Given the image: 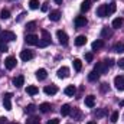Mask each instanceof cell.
Instances as JSON below:
<instances>
[{
    "label": "cell",
    "instance_id": "8d00e7d4",
    "mask_svg": "<svg viewBox=\"0 0 124 124\" xmlns=\"http://www.w3.org/2000/svg\"><path fill=\"white\" fill-rule=\"evenodd\" d=\"M110 121H111V123H117V121H118V113H117V111H114V113L111 114Z\"/></svg>",
    "mask_w": 124,
    "mask_h": 124
},
{
    "label": "cell",
    "instance_id": "74e56055",
    "mask_svg": "<svg viewBox=\"0 0 124 124\" xmlns=\"http://www.w3.org/2000/svg\"><path fill=\"white\" fill-rule=\"evenodd\" d=\"M26 124H40V121H39L38 117H31V118L26 121Z\"/></svg>",
    "mask_w": 124,
    "mask_h": 124
},
{
    "label": "cell",
    "instance_id": "ee69618b",
    "mask_svg": "<svg viewBox=\"0 0 124 124\" xmlns=\"http://www.w3.org/2000/svg\"><path fill=\"white\" fill-rule=\"evenodd\" d=\"M107 90H108V85H107V84H101V91H102V93H105Z\"/></svg>",
    "mask_w": 124,
    "mask_h": 124
},
{
    "label": "cell",
    "instance_id": "7402d4cb",
    "mask_svg": "<svg viewBox=\"0 0 124 124\" xmlns=\"http://www.w3.org/2000/svg\"><path fill=\"white\" fill-rule=\"evenodd\" d=\"M69 114L72 116V118H74V120H81V117H82V114H81V111H79L78 108H74Z\"/></svg>",
    "mask_w": 124,
    "mask_h": 124
},
{
    "label": "cell",
    "instance_id": "681fc988",
    "mask_svg": "<svg viewBox=\"0 0 124 124\" xmlns=\"http://www.w3.org/2000/svg\"><path fill=\"white\" fill-rule=\"evenodd\" d=\"M87 124H97V123H95V121H88Z\"/></svg>",
    "mask_w": 124,
    "mask_h": 124
},
{
    "label": "cell",
    "instance_id": "3957f363",
    "mask_svg": "<svg viewBox=\"0 0 124 124\" xmlns=\"http://www.w3.org/2000/svg\"><path fill=\"white\" fill-rule=\"evenodd\" d=\"M15 39H16V35L10 31H4V32L0 33V40L4 42V43H6V42H12V40H15Z\"/></svg>",
    "mask_w": 124,
    "mask_h": 124
},
{
    "label": "cell",
    "instance_id": "83f0119b",
    "mask_svg": "<svg viewBox=\"0 0 124 124\" xmlns=\"http://www.w3.org/2000/svg\"><path fill=\"white\" fill-rule=\"evenodd\" d=\"M75 93H77V88H75L74 85H68V87L65 88V94H66V95H69V97H72Z\"/></svg>",
    "mask_w": 124,
    "mask_h": 124
},
{
    "label": "cell",
    "instance_id": "ba28073f",
    "mask_svg": "<svg viewBox=\"0 0 124 124\" xmlns=\"http://www.w3.org/2000/svg\"><path fill=\"white\" fill-rule=\"evenodd\" d=\"M16 58H13V56H7L6 58V61H4V66L7 68V69H13L15 66H16Z\"/></svg>",
    "mask_w": 124,
    "mask_h": 124
},
{
    "label": "cell",
    "instance_id": "f35d334b",
    "mask_svg": "<svg viewBox=\"0 0 124 124\" xmlns=\"http://www.w3.org/2000/svg\"><path fill=\"white\" fill-rule=\"evenodd\" d=\"M93 59H94L93 52H87V54H85V61H87V62H91Z\"/></svg>",
    "mask_w": 124,
    "mask_h": 124
},
{
    "label": "cell",
    "instance_id": "ab89813d",
    "mask_svg": "<svg viewBox=\"0 0 124 124\" xmlns=\"http://www.w3.org/2000/svg\"><path fill=\"white\" fill-rule=\"evenodd\" d=\"M0 52H7V45L0 40Z\"/></svg>",
    "mask_w": 124,
    "mask_h": 124
},
{
    "label": "cell",
    "instance_id": "7dc6e473",
    "mask_svg": "<svg viewBox=\"0 0 124 124\" xmlns=\"http://www.w3.org/2000/svg\"><path fill=\"white\" fill-rule=\"evenodd\" d=\"M55 3L56 4H62V0H55Z\"/></svg>",
    "mask_w": 124,
    "mask_h": 124
},
{
    "label": "cell",
    "instance_id": "7a4b0ae2",
    "mask_svg": "<svg viewBox=\"0 0 124 124\" xmlns=\"http://www.w3.org/2000/svg\"><path fill=\"white\" fill-rule=\"evenodd\" d=\"M51 43V33L48 31H42V40H39V46L40 48H46Z\"/></svg>",
    "mask_w": 124,
    "mask_h": 124
},
{
    "label": "cell",
    "instance_id": "2e32d148",
    "mask_svg": "<svg viewBox=\"0 0 124 124\" xmlns=\"http://www.w3.org/2000/svg\"><path fill=\"white\" fill-rule=\"evenodd\" d=\"M46 77H48V72H46V69H38V71H36V78H38L39 81H43V79H46Z\"/></svg>",
    "mask_w": 124,
    "mask_h": 124
},
{
    "label": "cell",
    "instance_id": "30bf717a",
    "mask_svg": "<svg viewBox=\"0 0 124 124\" xmlns=\"http://www.w3.org/2000/svg\"><path fill=\"white\" fill-rule=\"evenodd\" d=\"M111 36H113V29L108 28V26H104L102 31H101V38H102V39H108V38H111Z\"/></svg>",
    "mask_w": 124,
    "mask_h": 124
},
{
    "label": "cell",
    "instance_id": "44dd1931",
    "mask_svg": "<svg viewBox=\"0 0 124 124\" xmlns=\"http://www.w3.org/2000/svg\"><path fill=\"white\" fill-rule=\"evenodd\" d=\"M39 110H40L43 114H46V113L51 111V104H49V102H42V104L39 105Z\"/></svg>",
    "mask_w": 124,
    "mask_h": 124
},
{
    "label": "cell",
    "instance_id": "e0dca14e",
    "mask_svg": "<svg viewBox=\"0 0 124 124\" xmlns=\"http://www.w3.org/2000/svg\"><path fill=\"white\" fill-rule=\"evenodd\" d=\"M23 84H25V77H22V75H19V77H16V78L13 79V85L17 87V88H20Z\"/></svg>",
    "mask_w": 124,
    "mask_h": 124
},
{
    "label": "cell",
    "instance_id": "ac0fdd59",
    "mask_svg": "<svg viewBox=\"0 0 124 124\" xmlns=\"http://www.w3.org/2000/svg\"><path fill=\"white\" fill-rule=\"evenodd\" d=\"M85 105L90 107V108H93L94 105H95V97H94V95H88V97H85Z\"/></svg>",
    "mask_w": 124,
    "mask_h": 124
},
{
    "label": "cell",
    "instance_id": "52a82bcc",
    "mask_svg": "<svg viewBox=\"0 0 124 124\" xmlns=\"http://www.w3.org/2000/svg\"><path fill=\"white\" fill-rule=\"evenodd\" d=\"M10 100H12V94L7 93L4 95V98H3V105H4V108H6L7 111L12 110V102H10Z\"/></svg>",
    "mask_w": 124,
    "mask_h": 124
},
{
    "label": "cell",
    "instance_id": "bcb514c9",
    "mask_svg": "<svg viewBox=\"0 0 124 124\" xmlns=\"http://www.w3.org/2000/svg\"><path fill=\"white\" fill-rule=\"evenodd\" d=\"M23 16H26V13H20V16L17 17V22H20V20L23 19Z\"/></svg>",
    "mask_w": 124,
    "mask_h": 124
},
{
    "label": "cell",
    "instance_id": "7bdbcfd3",
    "mask_svg": "<svg viewBox=\"0 0 124 124\" xmlns=\"http://www.w3.org/2000/svg\"><path fill=\"white\" fill-rule=\"evenodd\" d=\"M48 124H59V120L58 118H52V120H49Z\"/></svg>",
    "mask_w": 124,
    "mask_h": 124
},
{
    "label": "cell",
    "instance_id": "277c9868",
    "mask_svg": "<svg viewBox=\"0 0 124 124\" xmlns=\"http://www.w3.org/2000/svg\"><path fill=\"white\" fill-rule=\"evenodd\" d=\"M114 85L118 91H124V75H117L114 78Z\"/></svg>",
    "mask_w": 124,
    "mask_h": 124
},
{
    "label": "cell",
    "instance_id": "b9f144b4",
    "mask_svg": "<svg viewBox=\"0 0 124 124\" xmlns=\"http://www.w3.org/2000/svg\"><path fill=\"white\" fill-rule=\"evenodd\" d=\"M117 65H118L121 69H124V58H121L120 61H117Z\"/></svg>",
    "mask_w": 124,
    "mask_h": 124
},
{
    "label": "cell",
    "instance_id": "d6986e66",
    "mask_svg": "<svg viewBox=\"0 0 124 124\" xmlns=\"http://www.w3.org/2000/svg\"><path fill=\"white\" fill-rule=\"evenodd\" d=\"M85 43H87V38H85L84 35H79V36L75 39V45H77V46H84Z\"/></svg>",
    "mask_w": 124,
    "mask_h": 124
},
{
    "label": "cell",
    "instance_id": "c3c4849f",
    "mask_svg": "<svg viewBox=\"0 0 124 124\" xmlns=\"http://www.w3.org/2000/svg\"><path fill=\"white\" fill-rule=\"evenodd\" d=\"M120 107H124V101H120Z\"/></svg>",
    "mask_w": 124,
    "mask_h": 124
},
{
    "label": "cell",
    "instance_id": "6da1fadb",
    "mask_svg": "<svg viewBox=\"0 0 124 124\" xmlns=\"http://www.w3.org/2000/svg\"><path fill=\"white\" fill-rule=\"evenodd\" d=\"M113 63H114V61L113 59H110V61H102V62H97V65L94 66V71L97 72V74H105L111 66H113Z\"/></svg>",
    "mask_w": 124,
    "mask_h": 124
},
{
    "label": "cell",
    "instance_id": "836d02e7",
    "mask_svg": "<svg viewBox=\"0 0 124 124\" xmlns=\"http://www.w3.org/2000/svg\"><path fill=\"white\" fill-rule=\"evenodd\" d=\"M35 29H36V22H29L26 25V31L28 32H33Z\"/></svg>",
    "mask_w": 124,
    "mask_h": 124
},
{
    "label": "cell",
    "instance_id": "f546056e",
    "mask_svg": "<svg viewBox=\"0 0 124 124\" xmlns=\"http://www.w3.org/2000/svg\"><path fill=\"white\" fill-rule=\"evenodd\" d=\"M114 51H116V52H118V54H123V52H124V42H118V43H116Z\"/></svg>",
    "mask_w": 124,
    "mask_h": 124
},
{
    "label": "cell",
    "instance_id": "e575fe53",
    "mask_svg": "<svg viewBox=\"0 0 124 124\" xmlns=\"http://www.w3.org/2000/svg\"><path fill=\"white\" fill-rule=\"evenodd\" d=\"M0 17H1V19H9V17H10V12H9L7 9H3L1 13H0Z\"/></svg>",
    "mask_w": 124,
    "mask_h": 124
},
{
    "label": "cell",
    "instance_id": "8992f818",
    "mask_svg": "<svg viewBox=\"0 0 124 124\" xmlns=\"http://www.w3.org/2000/svg\"><path fill=\"white\" fill-rule=\"evenodd\" d=\"M32 58H33V52L29 51V49H25V51L20 52V59H22V61L28 62V61H31Z\"/></svg>",
    "mask_w": 124,
    "mask_h": 124
},
{
    "label": "cell",
    "instance_id": "60d3db41",
    "mask_svg": "<svg viewBox=\"0 0 124 124\" xmlns=\"http://www.w3.org/2000/svg\"><path fill=\"white\" fill-rule=\"evenodd\" d=\"M40 10H42V12H48V3H42Z\"/></svg>",
    "mask_w": 124,
    "mask_h": 124
},
{
    "label": "cell",
    "instance_id": "d590c367",
    "mask_svg": "<svg viewBox=\"0 0 124 124\" xmlns=\"http://www.w3.org/2000/svg\"><path fill=\"white\" fill-rule=\"evenodd\" d=\"M25 111H26L28 114H33V113L36 111V107H35L33 104H29V105H28V107L25 108Z\"/></svg>",
    "mask_w": 124,
    "mask_h": 124
},
{
    "label": "cell",
    "instance_id": "f907efd6",
    "mask_svg": "<svg viewBox=\"0 0 124 124\" xmlns=\"http://www.w3.org/2000/svg\"><path fill=\"white\" fill-rule=\"evenodd\" d=\"M12 124H17V123H12Z\"/></svg>",
    "mask_w": 124,
    "mask_h": 124
},
{
    "label": "cell",
    "instance_id": "f6af8a7d",
    "mask_svg": "<svg viewBox=\"0 0 124 124\" xmlns=\"http://www.w3.org/2000/svg\"><path fill=\"white\" fill-rule=\"evenodd\" d=\"M0 124H7V118L6 117H0Z\"/></svg>",
    "mask_w": 124,
    "mask_h": 124
},
{
    "label": "cell",
    "instance_id": "9c48e42d",
    "mask_svg": "<svg viewBox=\"0 0 124 124\" xmlns=\"http://www.w3.org/2000/svg\"><path fill=\"white\" fill-rule=\"evenodd\" d=\"M56 35H58V39H59V43H61V45H66V43H68V35L63 31H58Z\"/></svg>",
    "mask_w": 124,
    "mask_h": 124
},
{
    "label": "cell",
    "instance_id": "f1b7e54d",
    "mask_svg": "<svg viewBox=\"0 0 124 124\" xmlns=\"http://www.w3.org/2000/svg\"><path fill=\"white\" fill-rule=\"evenodd\" d=\"M26 93L29 94V95H36V94L39 93V90H38V87H35V85H29V87L26 88Z\"/></svg>",
    "mask_w": 124,
    "mask_h": 124
},
{
    "label": "cell",
    "instance_id": "d6a6232c",
    "mask_svg": "<svg viewBox=\"0 0 124 124\" xmlns=\"http://www.w3.org/2000/svg\"><path fill=\"white\" fill-rule=\"evenodd\" d=\"M29 7H31L32 10L39 9V1H38V0H31V1H29Z\"/></svg>",
    "mask_w": 124,
    "mask_h": 124
},
{
    "label": "cell",
    "instance_id": "cb8c5ba5",
    "mask_svg": "<svg viewBox=\"0 0 124 124\" xmlns=\"http://www.w3.org/2000/svg\"><path fill=\"white\" fill-rule=\"evenodd\" d=\"M91 9V0H84L82 4H81V10L82 12H88Z\"/></svg>",
    "mask_w": 124,
    "mask_h": 124
},
{
    "label": "cell",
    "instance_id": "1f68e13d",
    "mask_svg": "<svg viewBox=\"0 0 124 124\" xmlns=\"http://www.w3.org/2000/svg\"><path fill=\"white\" fill-rule=\"evenodd\" d=\"M104 116H107V110H105V108H101V110L95 111V117H97V118H101V117H104Z\"/></svg>",
    "mask_w": 124,
    "mask_h": 124
},
{
    "label": "cell",
    "instance_id": "5b68a950",
    "mask_svg": "<svg viewBox=\"0 0 124 124\" xmlns=\"http://www.w3.org/2000/svg\"><path fill=\"white\" fill-rule=\"evenodd\" d=\"M25 42L28 45H39V38L33 33H28L26 38H25Z\"/></svg>",
    "mask_w": 124,
    "mask_h": 124
},
{
    "label": "cell",
    "instance_id": "ffe728a7",
    "mask_svg": "<svg viewBox=\"0 0 124 124\" xmlns=\"http://www.w3.org/2000/svg\"><path fill=\"white\" fill-rule=\"evenodd\" d=\"M97 16H98V17H105V16H107V12H105V4H101V6L97 9Z\"/></svg>",
    "mask_w": 124,
    "mask_h": 124
},
{
    "label": "cell",
    "instance_id": "9a60e30c",
    "mask_svg": "<svg viewBox=\"0 0 124 124\" xmlns=\"http://www.w3.org/2000/svg\"><path fill=\"white\" fill-rule=\"evenodd\" d=\"M45 94H48V95H55V94L58 93V87L56 85H48V87H45Z\"/></svg>",
    "mask_w": 124,
    "mask_h": 124
},
{
    "label": "cell",
    "instance_id": "8fae6325",
    "mask_svg": "<svg viewBox=\"0 0 124 124\" xmlns=\"http://www.w3.org/2000/svg\"><path fill=\"white\" fill-rule=\"evenodd\" d=\"M87 25V17L85 16H77L75 17V26L77 28H82Z\"/></svg>",
    "mask_w": 124,
    "mask_h": 124
},
{
    "label": "cell",
    "instance_id": "4dcf8cb0",
    "mask_svg": "<svg viewBox=\"0 0 124 124\" xmlns=\"http://www.w3.org/2000/svg\"><path fill=\"white\" fill-rule=\"evenodd\" d=\"M72 63H74L75 71H77V72H79V71H81V68H82V62L79 61V59H74V62H72Z\"/></svg>",
    "mask_w": 124,
    "mask_h": 124
},
{
    "label": "cell",
    "instance_id": "484cf974",
    "mask_svg": "<svg viewBox=\"0 0 124 124\" xmlns=\"http://www.w3.org/2000/svg\"><path fill=\"white\" fill-rule=\"evenodd\" d=\"M124 23L123 17H117V19H114L113 20V28H116V29H118V28H121Z\"/></svg>",
    "mask_w": 124,
    "mask_h": 124
},
{
    "label": "cell",
    "instance_id": "4fadbf2b",
    "mask_svg": "<svg viewBox=\"0 0 124 124\" xmlns=\"http://www.w3.org/2000/svg\"><path fill=\"white\" fill-rule=\"evenodd\" d=\"M116 10H117V4H116L114 1L105 6V12H107V16H111L113 13H116Z\"/></svg>",
    "mask_w": 124,
    "mask_h": 124
},
{
    "label": "cell",
    "instance_id": "d4e9b609",
    "mask_svg": "<svg viewBox=\"0 0 124 124\" xmlns=\"http://www.w3.org/2000/svg\"><path fill=\"white\" fill-rule=\"evenodd\" d=\"M93 51H98V49H101L102 46H104V42L101 40V39H98V40H95V42H93Z\"/></svg>",
    "mask_w": 124,
    "mask_h": 124
},
{
    "label": "cell",
    "instance_id": "4316f807",
    "mask_svg": "<svg viewBox=\"0 0 124 124\" xmlns=\"http://www.w3.org/2000/svg\"><path fill=\"white\" fill-rule=\"evenodd\" d=\"M98 78H100V74H97L95 71H91V72L88 74V81H91V82L98 81Z\"/></svg>",
    "mask_w": 124,
    "mask_h": 124
},
{
    "label": "cell",
    "instance_id": "7c38bea8",
    "mask_svg": "<svg viewBox=\"0 0 124 124\" xmlns=\"http://www.w3.org/2000/svg\"><path fill=\"white\" fill-rule=\"evenodd\" d=\"M58 77L62 78V79H63V78H68V77H69V68H68V66L59 68V69H58Z\"/></svg>",
    "mask_w": 124,
    "mask_h": 124
},
{
    "label": "cell",
    "instance_id": "5bb4252c",
    "mask_svg": "<svg viewBox=\"0 0 124 124\" xmlns=\"http://www.w3.org/2000/svg\"><path fill=\"white\" fill-rule=\"evenodd\" d=\"M59 19H61V12H59V10H52V12L49 13V20L58 22Z\"/></svg>",
    "mask_w": 124,
    "mask_h": 124
},
{
    "label": "cell",
    "instance_id": "603a6c76",
    "mask_svg": "<svg viewBox=\"0 0 124 124\" xmlns=\"http://www.w3.org/2000/svg\"><path fill=\"white\" fill-rule=\"evenodd\" d=\"M69 113H71V105L69 104H63L61 107V114L62 116H69Z\"/></svg>",
    "mask_w": 124,
    "mask_h": 124
}]
</instances>
